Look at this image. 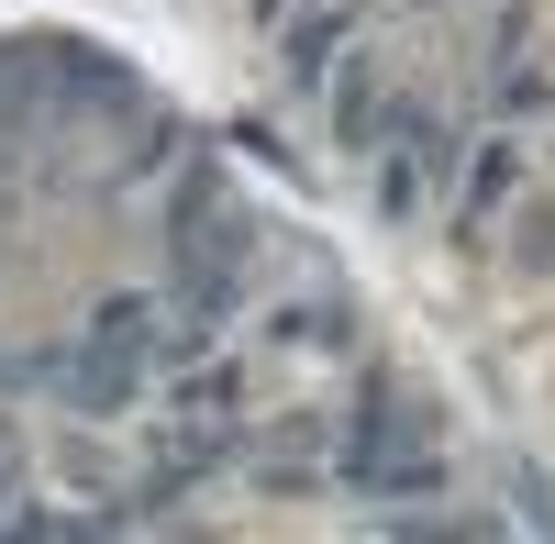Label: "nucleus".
Returning a JSON list of instances; mask_svg holds the SVG:
<instances>
[{
    "label": "nucleus",
    "instance_id": "nucleus-1",
    "mask_svg": "<svg viewBox=\"0 0 555 544\" xmlns=\"http://www.w3.org/2000/svg\"><path fill=\"white\" fill-rule=\"evenodd\" d=\"M434 167H444V133H434L423 112H411V122L389 133V167H378V211H389V222H411V211H423V190H434Z\"/></svg>",
    "mask_w": 555,
    "mask_h": 544
},
{
    "label": "nucleus",
    "instance_id": "nucleus-2",
    "mask_svg": "<svg viewBox=\"0 0 555 544\" xmlns=\"http://www.w3.org/2000/svg\"><path fill=\"white\" fill-rule=\"evenodd\" d=\"M78 345H89V355H122V367H145V345H156V311H145V300H101Z\"/></svg>",
    "mask_w": 555,
    "mask_h": 544
},
{
    "label": "nucleus",
    "instance_id": "nucleus-3",
    "mask_svg": "<svg viewBox=\"0 0 555 544\" xmlns=\"http://www.w3.org/2000/svg\"><path fill=\"white\" fill-rule=\"evenodd\" d=\"M334 44H345V12H311V23L289 34V78H322V67H334Z\"/></svg>",
    "mask_w": 555,
    "mask_h": 544
},
{
    "label": "nucleus",
    "instance_id": "nucleus-4",
    "mask_svg": "<svg viewBox=\"0 0 555 544\" xmlns=\"http://www.w3.org/2000/svg\"><path fill=\"white\" fill-rule=\"evenodd\" d=\"M366 122H378V67H356L334 89V133H345V145H366Z\"/></svg>",
    "mask_w": 555,
    "mask_h": 544
},
{
    "label": "nucleus",
    "instance_id": "nucleus-5",
    "mask_svg": "<svg viewBox=\"0 0 555 544\" xmlns=\"http://www.w3.org/2000/svg\"><path fill=\"white\" fill-rule=\"evenodd\" d=\"M512 178H522V145H489V156H478V178H467V211H489Z\"/></svg>",
    "mask_w": 555,
    "mask_h": 544
}]
</instances>
